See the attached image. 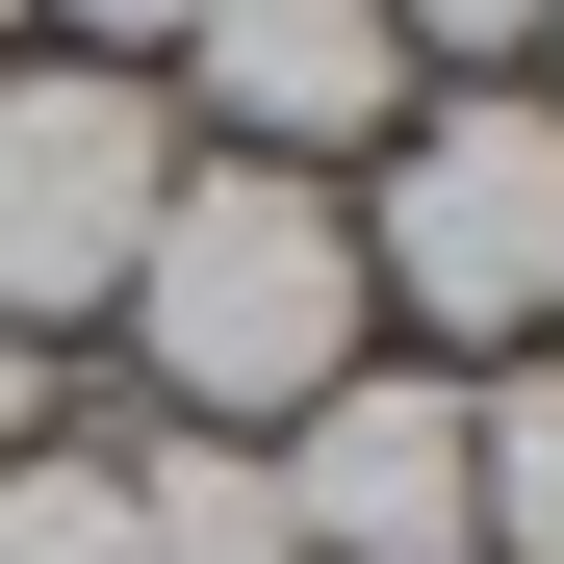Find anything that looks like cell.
I'll return each instance as SVG.
<instances>
[{"label":"cell","mask_w":564,"mask_h":564,"mask_svg":"<svg viewBox=\"0 0 564 564\" xmlns=\"http://www.w3.org/2000/svg\"><path fill=\"white\" fill-rule=\"evenodd\" d=\"M129 359L180 436H282L334 386V359H386V308H359V206L282 154H180L154 180V257H129Z\"/></svg>","instance_id":"1"},{"label":"cell","mask_w":564,"mask_h":564,"mask_svg":"<svg viewBox=\"0 0 564 564\" xmlns=\"http://www.w3.org/2000/svg\"><path fill=\"white\" fill-rule=\"evenodd\" d=\"M334 206H359V308H411L436 359L564 334V104L539 77H411L386 180H334Z\"/></svg>","instance_id":"2"},{"label":"cell","mask_w":564,"mask_h":564,"mask_svg":"<svg viewBox=\"0 0 564 564\" xmlns=\"http://www.w3.org/2000/svg\"><path fill=\"white\" fill-rule=\"evenodd\" d=\"M154 180H180V104L104 52H0V334H104L129 257H154Z\"/></svg>","instance_id":"3"},{"label":"cell","mask_w":564,"mask_h":564,"mask_svg":"<svg viewBox=\"0 0 564 564\" xmlns=\"http://www.w3.org/2000/svg\"><path fill=\"white\" fill-rule=\"evenodd\" d=\"M257 488H282V564H462V359H334L257 436Z\"/></svg>","instance_id":"4"},{"label":"cell","mask_w":564,"mask_h":564,"mask_svg":"<svg viewBox=\"0 0 564 564\" xmlns=\"http://www.w3.org/2000/svg\"><path fill=\"white\" fill-rule=\"evenodd\" d=\"M180 77H206V154H282V180H334V154L411 129V26L386 0H206Z\"/></svg>","instance_id":"5"},{"label":"cell","mask_w":564,"mask_h":564,"mask_svg":"<svg viewBox=\"0 0 564 564\" xmlns=\"http://www.w3.org/2000/svg\"><path fill=\"white\" fill-rule=\"evenodd\" d=\"M462 564H564V359H462Z\"/></svg>","instance_id":"6"},{"label":"cell","mask_w":564,"mask_h":564,"mask_svg":"<svg viewBox=\"0 0 564 564\" xmlns=\"http://www.w3.org/2000/svg\"><path fill=\"white\" fill-rule=\"evenodd\" d=\"M104 488H129V564H282L257 436H180V411H129V436H104Z\"/></svg>","instance_id":"7"},{"label":"cell","mask_w":564,"mask_h":564,"mask_svg":"<svg viewBox=\"0 0 564 564\" xmlns=\"http://www.w3.org/2000/svg\"><path fill=\"white\" fill-rule=\"evenodd\" d=\"M0 564H129V488H104V436H26V462H0Z\"/></svg>","instance_id":"8"},{"label":"cell","mask_w":564,"mask_h":564,"mask_svg":"<svg viewBox=\"0 0 564 564\" xmlns=\"http://www.w3.org/2000/svg\"><path fill=\"white\" fill-rule=\"evenodd\" d=\"M386 26H411V77H513V52L564 26V0H386Z\"/></svg>","instance_id":"9"},{"label":"cell","mask_w":564,"mask_h":564,"mask_svg":"<svg viewBox=\"0 0 564 564\" xmlns=\"http://www.w3.org/2000/svg\"><path fill=\"white\" fill-rule=\"evenodd\" d=\"M180 26H206V0H26V52H104V77H154Z\"/></svg>","instance_id":"10"},{"label":"cell","mask_w":564,"mask_h":564,"mask_svg":"<svg viewBox=\"0 0 564 564\" xmlns=\"http://www.w3.org/2000/svg\"><path fill=\"white\" fill-rule=\"evenodd\" d=\"M26 436H77V411H52V334H0V462H26Z\"/></svg>","instance_id":"11"},{"label":"cell","mask_w":564,"mask_h":564,"mask_svg":"<svg viewBox=\"0 0 564 564\" xmlns=\"http://www.w3.org/2000/svg\"><path fill=\"white\" fill-rule=\"evenodd\" d=\"M0 52H26V0H0Z\"/></svg>","instance_id":"12"},{"label":"cell","mask_w":564,"mask_h":564,"mask_svg":"<svg viewBox=\"0 0 564 564\" xmlns=\"http://www.w3.org/2000/svg\"><path fill=\"white\" fill-rule=\"evenodd\" d=\"M539 52H564V26H539ZM539 104H564V77H539Z\"/></svg>","instance_id":"13"}]
</instances>
